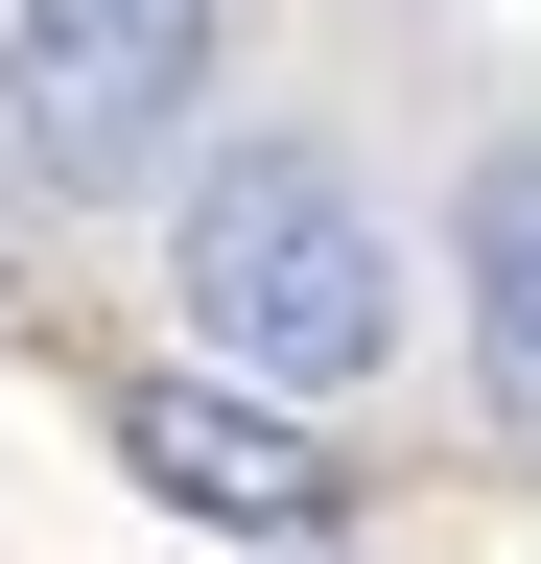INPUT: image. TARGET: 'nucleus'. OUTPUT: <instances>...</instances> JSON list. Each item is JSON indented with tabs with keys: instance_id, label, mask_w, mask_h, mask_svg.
<instances>
[{
	"instance_id": "nucleus-1",
	"label": "nucleus",
	"mask_w": 541,
	"mask_h": 564,
	"mask_svg": "<svg viewBox=\"0 0 541 564\" xmlns=\"http://www.w3.org/2000/svg\"><path fill=\"white\" fill-rule=\"evenodd\" d=\"M188 329H213V377H259V400L377 377V352H400V259H377L354 165H306V141H236V165L188 188Z\"/></svg>"
},
{
	"instance_id": "nucleus-2",
	"label": "nucleus",
	"mask_w": 541,
	"mask_h": 564,
	"mask_svg": "<svg viewBox=\"0 0 541 564\" xmlns=\"http://www.w3.org/2000/svg\"><path fill=\"white\" fill-rule=\"evenodd\" d=\"M213 70H236V0H24L0 24V165L24 188H142Z\"/></svg>"
},
{
	"instance_id": "nucleus-3",
	"label": "nucleus",
	"mask_w": 541,
	"mask_h": 564,
	"mask_svg": "<svg viewBox=\"0 0 541 564\" xmlns=\"http://www.w3.org/2000/svg\"><path fill=\"white\" fill-rule=\"evenodd\" d=\"M118 470H142L165 518H236V541H306L329 518V447L259 377H142V400H118Z\"/></svg>"
},
{
	"instance_id": "nucleus-4",
	"label": "nucleus",
	"mask_w": 541,
	"mask_h": 564,
	"mask_svg": "<svg viewBox=\"0 0 541 564\" xmlns=\"http://www.w3.org/2000/svg\"><path fill=\"white\" fill-rule=\"evenodd\" d=\"M470 352H495V400L541 423V141L470 188Z\"/></svg>"
}]
</instances>
